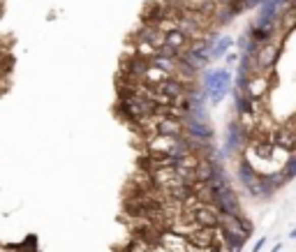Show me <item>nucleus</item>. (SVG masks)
<instances>
[{"label":"nucleus","instance_id":"f257e3e1","mask_svg":"<svg viewBox=\"0 0 296 252\" xmlns=\"http://www.w3.org/2000/svg\"><path fill=\"white\" fill-rule=\"evenodd\" d=\"M273 91V72H255L246 83V95L252 102H266Z\"/></svg>","mask_w":296,"mask_h":252},{"label":"nucleus","instance_id":"f03ea898","mask_svg":"<svg viewBox=\"0 0 296 252\" xmlns=\"http://www.w3.org/2000/svg\"><path fill=\"white\" fill-rule=\"evenodd\" d=\"M246 144H248V134L243 132V127L238 125V123L231 121L229 125H227V132H225V151H222V155L225 157L238 155V153H243Z\"/></svg>","mask_w":296,"mask_h":252},{"label":"nucleus","instance_id":"7ed1b4c3","mask_svg":"<svg viewBox=\"0 0 296 252\" xmlns=\"http://www.w3.org/2000/svg\"><path fill=\"white\" fill-rule=\"evenodd\" d=\"M278 55H280V42L268 40L264 44H259V51H257L255 61H257V70L259 72H273L278 63Z\"/></svg>","mask_w":296,"mask_h":252},{"label":"nucleus","instance_id":"20e7f679","mask_svg":"<svg viewBox=\"0 0 296 252\" xmlns=\"http://www.w3.org/2000/svg\"><path fill=\"white\" fill-rule=\"evenodd\" d=\"M178 142H181V136L151 134V136H144V151H146V155H169L171 148Z\"/></svg>","mask_w":296,"mask_h":252},{"label":"nucleus","instance_id":"39448f33","mask_svg":"<svg viewBox=\"0 0 296 252\" xmlns=\"http://www.w3.org/2000/svg\"><path fill=\"white\" fill-rule=\"evenodd\" d=\"M271 144L278 148V151H285V153H294L296 146V132L291 127V123H285V125H276V130L271 132Z\"/></svg>","mask_w":296,"mask_h":252},{"label":"nucleus","instance_id":"423d86ee","mask_svg":"<svg viewBox=\"0 0 296 252\" xmlns=\"http://www.w3.org/2000/svg\"><path fill=\"white\" fill-rule=\"evenodd\" d=\"M218 217H220L218 206L216 204H206V202H199L195 211L190 213V220L195 222L197 227H218Z\"/></svg>","mask_w":296,"mask_h":252},{"label":"nucleus","instance_id":"0eeeda50","mask_svg":"<svg viewBox=\"0 0 296 252\" xmlns=\"http://www.w3.org/2000/svg\"><path fill=\"white\" fill-rule=\"evenodd\" d=\"M155 116V114H153ZM155 134L167 136H183V121L174 116H155Z\"/></svg>","mask_w":296,"mask_h":252},{"label":"nucleus","instance_id":"6e6552de","mask_svg":"<svg viewBox=\"0 0 296 252\" xmlns=\"http://www.w3.org/2000/svg\"><path fill=\"white\" fill-rule=\"evenodd\" d=\"M187 243L197 247H204V250H211L213 247V227H195L187 234Z\"/></svg>","mask_w":296,"mask_h":252},{"label":"nucleus","instance_id":"1a4fd4ad","mask_svg":"<svg viewBox=\"0 0 296 252\" xmlns=\"http://www.w3.org/2000/svg\"><path fill=\"white\" fill-rule=\"evenodd\" d=\"M218 166H220V162H211V160H204V157H201L199 164L195 166V181L197 183H208L213 176H216Z\"/></svg>","mask_w":296,"mask_h":252},{"label":"nucleus","instance_id":"9d476101","mask_svg":"<svg viewBox=\"0 0 296 252\" xmlns=\"http://www.w3.org/2000/svg\"><path fill=\"white\" fill-rule=\"evenodd\" d=\"M165 46H169L176 53H183V51L190 46V40H187L181 31H169V33H165Z\"/></svg>","mask_w":296,"mask_h":252},{"label":"nucleus","instance_id":"9b49d317","mask_svg":"<svg viewBox=\"0 0 296 252\" xmlns=\"http://www.w3.org/2000/svg\"><path fill=\"white\" fill-rule=\"evenodd\" d=\"M257 178H259V172H257V169L248 160H241V164H238V181H241L243 190H248V187H250Z\"/></svg>","mask_w":296,"mask_h":252},{"label":"nucleus","instance_id":"f8f14e48","mask_svg":"<svg viewBox=\"0 0 296 252\" xmlns=\"http://www.w3.org/2000/svg\"><path fill=\"white\" fill-rule=\"evenodd\" d=\"M231 46H234V40H231L229 35L218 37V40L213 42L211 51H208V58H211V61H220V58L227 53V51H231Z\"/></svg>","mask_w":296,"mask_h":252},{"label":"nucleus","instance_id":"ddd939ff","mask_svg":"<svg viewBox=\"0 0 296 252\" xmlns=\"http://www.w3.org/2000/svg\"><path fill=\"white\" fill-rule=\"evenodd\" d=\"M151 65H155L157 70H162L167 76H171L174 72H178L181 63H178V55H176V58H167V55H155V58L151 61Z\"/></svg>","mask_w":296,"mask_h":252},{"label":"nucleus","instance_id":"4468645a","mask_svg":"<svg viewBox=\"0 0 296 252\" xmlns=\"http://www.w3.org/2000/svg\"><path fill=\"white\" fill-rule=\"evenodd\" d=\"M134 58H141V61L151 63L153 58L157 55V49L151 44V42H144V40H134Z\"/></svg>","mask_w":296,"mask_h":252},{"label":"nucleus","instance_id":"2eb2a0df","mask_svg":"<svg viewBox=\"0 0 296 252\" xmlns=\"http://www.w3.org/2000/svg\"><path fill=\"white\" fill-rule=\"evenodd\" d=\"M151 243H153V241H148V238L139 236V238H134V241H132L130 245H127V252H148Z\"/></svg>","mask_w":296,"mask_h":252},{"label":"nucleus","instance_id":"dca6fc26","mask_svg":"<svg viewBox=\"0 0 296 252\" xmlns=\"http://www.w3.org/2000/svg\"><path fill=\"white\" fill-rule=\"evenodd\" d=\"M213 14H216V21H218V23H220V25H227L231 19H234V12H231L227 5H222L220 10H216V12H213Z\"/></svg>","mask_w":296,"mask_h":252},{"label":"nucleus","instance_id":"f3484780","mask_svg":"<svg viewBox=\"0 0 296 252\" xmlns=\"http://www.w3.org/2000/svg\"><path fill=\"white\" fill-rule=\"evenodd\" d=\"M225 63H227V67L236 65V63H238V53H234V51H227V53H225Z\"/></svg>","mask_w":296,"mask_h":252},{"label":"nucleus","instance_id":"a211bd4d","mask_svg":"<svg viewBox=\"0 0 296 252\" xmlns=\"http://www.w3.org/2000/svg\"><path fill=\"white\" fill-rule=\"evenodd\" d=\"M148 252H167V250H165V247H162L157 241H153V243H151V247H148Z\"/></svg>","mask_w":296,"mask_h":252},{"label":"nucleus","instance_id":"6ab92c4d","mask_svg":"<svg viewBox=\"0 0 296 252\" xmlns=\"http://www.w3.org/2000/svg\"><path fill=\"white\" fill-rule=\"evenodd\" d=\"M264 245H266V238H259V241H257L255 245H252V252H259Z\"/></svg>","mask_w":296,"mask_h":252},{"label":"nucleus","instance_id":"aec40b11","mask_svg":"<svg viewBox=\"0 0 296 252\" xmlns=\"http://www.w3.org/2000/svg\"><path fill=\"white\" fill-rule=\"evenodd\" d=\"M0 252H16L14 245H0Z\"/></svg>","mask_w":296,"mask_h":252},{"label":"nucleus","instance_id":"412c9836","mask_svg":"<svg viewBox=\"0 0 296 252\" xmlns=\"http://www.w3.org/2000/svg\"><path fill=\"white\" fill-rule=\"evenodd\" d=\"M208 252H229V250H227V247L222 245V247H211V250H208Z\"/></svg>","mask_w":296,"mask_h":252},{"label":"nucleus","instance_id":"4be33fe9","mask_svg":"<svg viewBox=\"0 0 296 252\" xmlns=\"http://www.w3.org/2000/svg\"><path fill=\"white\" fill-rule=\"evenodd\" d=\"M280 250H282V243H278V245H273L271 252H280Z\"/></svg>","mask_w":296,"mask_h":252}]
</instances>
